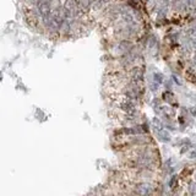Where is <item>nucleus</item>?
<instances>
[{"instance_id": "obj_1", "label": "nucleus", "mask_w": 196, "mask_h": 196, "mask_svg": "<svg viewBox=\"0 0 196 196\" xmlns=\"http://www.w3.org/2000/svg\"><path fill=\"white\" fill-rule=\"evenodd\" d=\"M158 136H159V139H161L162 141H169V140H170L169 134H168L167 131H159V132H158Z\"/></svg>"}, {"instance_id": "obj_2", "label": "nucleus", "mask_w": 196, "mask_h": 196, "mask_svg": "<svg viewBox=\"0 0 196 196\" xmlns=\"http://www.w3.org/2000/svg\"><path fill=\"white\" fill-rule=\"evenodd\" d=\"M196 157V152H194V153H191V158H195Z\"/></svg>"}]
</instances>
